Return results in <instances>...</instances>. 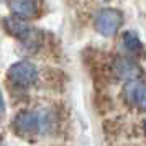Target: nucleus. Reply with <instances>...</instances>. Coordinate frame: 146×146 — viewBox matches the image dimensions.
<instances>
[{"label":"nucleus","instance_id":"1","mask_svg":"<svg viewBox=\"0 0 146 146\" xmlns=\"http://www.w3.org/2000/svg\"><path fill=\"white\" fill-rule=\"evenodd\" d=\"M94 107H95V110H97L99 115L105 117L113 107L110 95H108L105 90H97V92H95V97H94Z\"/></svg>","mask_w":146,"mask_h":146},{"label":"nucleus","instance_id":"2","mask_svg":"<svg viewBox=\"0 0 146 146\" xmlns=\"http://www.w3.org/2000/svg\"><path fill=\"white\" fill-rule=\"evenodd\" d=\"M12 72L15 74L13 79L23 80V82H28V80H31L35 77V69L31 66H28V64H20V66L13 67Z\"/></svg>","mask_w":146,"mask_h":146}]
</instances>
